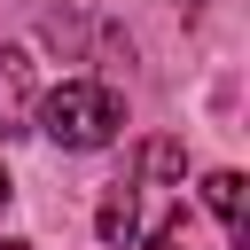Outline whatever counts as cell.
I'll list each match as a JSON object with an SVG mask.
<instances>
[{
    "instance_id": "6da1fadb",
    "label": "cell",
    "mask_w": 250,
    "mask_h": 250,
    "mask_svg": "<svg viewBox=\"0 0 250 250\" xmlns=\"http://www.w3.org/2000/svg\"><path fill=\"white\" fill-rule=\"evenodd\" d=\"M31 125H39L55 148H109L117 125H125V102H117L102 78H62L55 94H39Z\"/></svg>"
},
{
    "instance_id": "7a4b0ae2",
    "label": "cell",
    "mask_w": 250,
    "mask_h": 250,
    "mask_svg": "<svg viewBox=\"0 0 250 250\" xmlns=\"http://www.w3.org/2000/svg\"><path fill=\"white\" fill-rule=\"evenodd\" d=\"M31 109H39V78H31V55H23V47H0V141L31 133Z\"/></svg>"
},
{
    "instance_id": "3957f363",
    "label": "cell",
    "mask_w": 250,
    "mask_h": 250,
    "mask_svg": "<svg viewBox=\"0 0 250 250\" xmlns=\"http://www.w3.org/2000/svg\"><path fill=\"white\" fill-rule=\"evenodd\" d=\"M94 234H102L109 250H133V234H141V195H133V180H109V195H102V211H94Z\"/></svg>"
},
{
    "instance_id": "277c9868",
    "label": "cell",
    "mask_w": 250,
    "mask_h": 250,
    "mask_svg": "<svg viewBox=\"0 0 250 250\" xmlns=\"http://www.w3.org/2000/svg\"><path fill=\"white\" fill-rule=\"evenodd\" d=\"M203 203L219 211L227 242H234V250H250V211H242V172H211V180H203Z\"/></svg>"
},
{
    "instance_id": "5b68a950",
    "label": "cell",
    "mask_w": 250,
    "mask_h": 250,
    "mask_svg": "<svg viewBox=\"0 0 250 250\" xmlns=\"http://www.w3.org/2000/svg\"><path fill=\"white\" fill-rule=\"evenodd\" d=\"M141 172H148V180H188V148H180V141H148V148H141Z\"/></svg>"
},
{
    "instance_id": "8992f818",
    "label": "cell",
    "mask_w": 250,
    "mask_h": 250,
    "mask_svg": "<svg viewBox=\"0 0 250 250\" xmlns=\"http://www.w3.org/2000/svg\"><path fill=\"white\" fill-rule=\"evenodd\" d=\"M148 250H188V203H180V211H164V227L148 234Z\"/></svg>"
},
{
    "instance_id": "52a82bcc",
    "label": "cell",
    "mask_w": 250,
    "mask_h": 250,
    "mask_svg": "<svg viewBox=\"0 0 250 250\" xmlns=\"http://www.w3.org/2000/svg\"><path fill=\"white\" fill-rule=\"evenodd\" d=\"M0 211H8V172H0Z\"/></svg>"
},
{
    "instance_id": "ba28073f",
    "label": "cell",
    "mask_w": 250,
    "mask_h": 250,
    "mask_svg": "<svg viewBox=\"0 0 250 250\" xmlns=\"http://www.w3.org/2000/svg\"><path fill=\"white\" fill-rule=\"evenodd\" d=\"M0 250H31V242H0Z\"/></svg>"
}]
</instances>
